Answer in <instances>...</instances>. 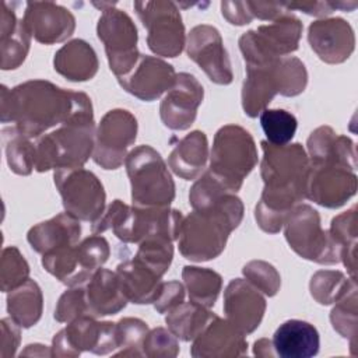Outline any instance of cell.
<instances>
[{
	"label": "cell",
	"mask_w": 358,
	"mask_h": 358,
	"mask_svg": "<svg viewBox=\"0 0 358 358\" xmlns=\"http://www.w3.org/2000/svg\"><path fill=\"white\" fill-rule=\"evenodd\" d=\"M253 354L256 357L260 358H271V357H277L273 343L268 338H259L257 341H255L253 344Z\"/></svg>",
	"instance_id": "obj_52"
},
{
	"label": "cell",
	"mask_w": 358,
	"mask_h": 358,
	"mask_svg": "<svg viewBox=\"0 0 358 358\" xmlns=\"http://www.w3.org/2000/svg\"><path fill=\"white\" fill-rule=\"evenodd\" d=\"M116 274L129 302L137 305L154 303L162 285V277L158 273L133 257L119 263Z\"/></svg>",
	"instance_id": "obj_30"
},
{
	"label": "cell",
	"mask_w": 358,
	"mask_h": 358,
	"mask_svg": "<svg viewBox=\"0 0 358 358\" xmlns=\"http://www.w3.org/2000/svg\"><path fill=\"white\" fill-rule=\"evenodd\" d=\"M260 126L273 145L289 144L298 127L296 117L285 109H264L260 115Z\"/></svg>",
	"instance_id": "obj_40"
},
{
	"label": "cell",
	"mask_w": 358,
	"mask_h": 358,
	"mask_svg": "<svg viewBox=\"0 0 358 358\" xmlns=\"http://www.w3.org/2000/svg\"><path fill=\"white\" fill-rule=\"evenodd\" d=\"M80 236V220L69 213H60L34 225L27 234V241L36 253L45 255L66 246L77 245Z\"/></svg>",
	"instance_id": "obj_26"
},
{
	"label": "cell",
	"mask_w": 358,
	"mask_h": 358,
	"mask_svg": "<svg viewBox=\"0 0 358 358\" xmlns=\"http://www.w3.org/2000/svg\"><path fill=\"white\" fill-rule=\"evenodd\" d=\"M242 273L245 275V280H248L266 296H274L280 291V273L268 262L250 260L243 266Z\"/></svg>",
	"instance_id": "obj_44"
},
{
	"label": "cell",
	"mask_w": 358,
	"mask_h": 358,
	"mask_svg": "<svg viewBox=\"0 0 358 358\" xmlns=\"http://www.w3.org/2000/svg\"><path fill=\"white\" fill-rule=\"evenodd\" d=\"M284 6L288 11L299 10L313 17H326L337 10V1H295V3H284Z\"/></svg>",
	"instance_id": "obj_50"
},
{
	"label": "cell",
	"mask_w": 358,
	"mask_h": 358,
	"mask_svg": "<svg viewBox=\"0 0 358 358\" xmlns=\"http://www.w3.org/2000/svg\"><path fill=\"white\" fill-rule=\"evenodd\" d=\"M22 355H34V357H52V351L50 347L42 345V344H28L25 347V350L21 351L20 354Z\"/></svg>",
	"instance_id": "obj_53"
},
{
	"label": "cell",
	"mask_w": 358,
	"mask_h": 358,
	"mask_svg": "<svg viewBox=\"0 0 358 358\" xmlns=\"http://www.w3.org/2000/svg\"><path fill=\"white\" fill-rule=\"evenodd\" d=\"M248 354V340L228 319L215 316L193 340L194 358H235Z\"/></svg>",
	"instance_id": "obj_24"
},
{
	"label": "cell",
	"mask_w": 358,
	"mask_h": 358,
	"mask_svg": "<svg viewBox=\"0 0 358 358\" xmlns=\"http://www.w3.org/2000/svg\"><path fill=\"white\" fill-rule=\"evenodd\" d=\"M266 312L263 294L248 280L234 278L224 291V313L245 336L253 333Z\"/></svg>",
	"instance_id": "obj_23"
},
{
	"label": "cell",
	"mask_w": 358,
	"mask_h": 358,
	"mask_svg": "<svg viewBox=\"0 0 358 358\" xmlns=\"http://www.w3.org/2000/svg\"><path fill=\"white\" fill-rule=\"evenodd\" d=\"M186 52L207 77L220 85H228L234 73L220 31L208 24H200L190 29L186 39Z\"/></svg>",
	"instance_id": "obj_18"
},
{
	"label": "cell",
	"mask_w": 358,
	"mask_h": 358,
	"mask_svg": "<svg viewBox=\"0 0 358 358\" xmlns=\"http://www.w3.org/2000/svg\"><path fill=\"white\" fill-rule=\"evenodd\" d=\"M0 115L29 138L76 120H92L91 99L81 91L64 90L46 80H29L8 90L1 85Z\"/></svg>",
	"instance_id": "obj_1"
},
{
	"label": "cell",
	"mask_w": 358,
	"mask_h": 358,
	"mask_svg": "<svg viewBox=\"0 0 358 358\" xmlns=\"http://www.w3.org/2000/svg\"><path fill=\"white\" fill-rule=\"evenodd\" d=\"M176 80L175 69L165 60L141 55L129 74L117 78L120 87L144 102H151L168 92Z\"/></svg>",
	"instance_id": "obj_21"
},
{
	"label": "cell",
	"mask_w": 358,
	"mask_h": 358,
	"mask_svg": "<svg viewBox=\"0 0 358 358\" xmlns=\"http://www.w3.org/2000/svg\"><path fill=\"white\" fill-rule=\"evenodd\" d=\"M172 242L173 241L165 236H150L138 243L134 259L140 260L162 277L173 259Z\"/></svg>",
	"instance_id": "obj_41"
},
{
	"label": "cell",
	"mask_w": 358,
	"mask_h": 358,
	"mask_svg": "<svg viewBox=\"0 0 358 358\" xmlns=\"http://www.w3.org/2000/svg\"><path fill=\"white\" fill-rule=\"evenodd\" d=\"M7 312L21 329H29L39 322L43 312V295L35 280L28 278L7 292Z\"/></svg>",
	"instance_id": "obj_33"
},
{
	"label": "cell",
	"mask_w": 358,
	"mask_h": 358,
	"mask_svg": "<svg viewBox=\"0 0 358 358\" xmlns=\"http://www.w3.org/2000/svg\"><path fill=\"white\" fill-rule=\"evenodd\" d=\"M242 218L243 203L232 192L217 196L201 210H193L183 218L179 231L178 248L180 255L196 263L218 257Z\"/></svg>",
	"instance_id": "obj_3"
},
{
	"label": "cell",
	"mask_w": 358,
	"mask_h": 358,
	"mask_svg": "<svg viewBox=\"0 0 358 358\" xmlns=\"http://www.w3.org/2000/svg\"><path fill=\"white\" fill-rule=\"evenodd\" d=\"M306 147L310 164L337 162L357 169L354 141L347 136L337 134L330 126L315 129L308 137Z\"/></svg>",
	"instance_id": "obj_29"
},
{
	"label": "cell",
	"mask_w": 358,
	"mask_h": 358,
	"mask_svg": "<svg viewBox=\"0 0 358 358\" xmlns=\"http://www.w3.org/2000/svg\"><path fill=\"white\" fill-rule=\"evenodd\" d=\"M203 98V85L193 74H176L173 87L165 94L159 105V117L164 126L171 130H187L196 120Z\"/></svg>",
	"instance_id": "obj_19"
},
{
	"label": "cell",
	"mask_w": 358,
	"mask_h": 358,
	"mask_svg": "<svg viewBox=\"0 0 358 358\" xmlns=\"http://www.w3.org/2000/svg\"><path fill=\"white\" fill-rule=\"evenodd\" d=\"M207 159V136L200 130H193L175 144L168 157V166L179 178L193 180L204 172Z\"/></svg>",
	"instance_id": "obj_31"
},
{
	"label": "cell",
	"mask_w": 358,
	"mask_h": 358,
	"mask_svg": "<svg viewBox=\"0 0 358 358\" xmlns=\"http://www.w3.org/2000/svg\"><path fill=\"white\" fill-rule=\"evenodd\" d=\"M284 235L289 248L302 259L319 264L340 262V248L320 224L319 213L309 204H298L287 215Z\"/></svg>",
	"instance_id": "obj_10"
},
{
	"label": "cell",
	"mask_w": 358,
	"mask_h": 358,
	"mask_svg": "<svg viewBox=\"0 0 358 358\" xmlns=\"http://www.w3.org/2000/svg\"><path fill=\"white\" fill-rule=\"evenodd\" d=\"M116 323L98 322L92 316H81L67 323L52 340V357L76 358L83 351L106 355L117 350Z\"/></svg>",
	"instance_id": "obj_14"
},
{
	"label": "cell",
	"mask_w": 358,
	"mask_h": 358,
	"mask_svg": "<svg viewBox=\"0 0 358 358\" xmlns=\"http://www.w3.org/2000/svg\"><path fill=\"white\" fill-rule=\"evenodd\" d=\"M81 316H90L84 296V287H69V289L60 295L53 317L59 323H70Z\"/></svg>",
	"instance_id": "obj_46"
},
{
	"label": "cell",
	"mask_w": 358,
	"mask_h": 358,
	"mask_svg": "<svg viewBox=\"0 0 358 358\" xmlns=\"http://www.w3.org/2000/svg\"><path fill=\"white\" fill-rule=\"evenodd\" d=\"M357 288L350 291L345 296L337 301L330 312V322L333 329L350 341L351 354H357Z\"/></svg>",
	"instance_id": "obj_39"
},
{
	"label": "cell",
	"mask_w": 358,
	"mask_h": 358,
	"mask_svg": "<svg viewBox=\"0 0 358 358\" xmlns=\"http://www.w3.org/2000/svg\"><path fill=\"white\" fill-rule=\"evenodd\" d=\"M53 179L66 213L85 222L99 218L105 210L106 193L95 173L84 168L56 169Z\"/></svg>",
	"instance_id": "obj_15"
},
{
	"label": "cell",
	"mask_w": 358,
	"mask_h": 358,
	"mask_svg": "<svg viewBox=\"0 0 358 358\" xmlns=\"http://www.w3.org/2000/svg\"><path fill=\"white\" fill-rule=\"evenodd\" d=\"M257 161V147L252 134L238 124H225L214 136L207 171L229 192L236 193Z\"/></svg>",
	"instance_id": "obj_7"
},
{
	"label": "cell",
	"mask_w": 358,
	"mask_h": 358,
	"mask_svg": "<svg viewBox=\"0 0 358 358\" xmlns=\"http://www.w3.org/2000/svg\"><path fill=\"white\" fill-rule=\"evenodd\" d=\"M273 347L281 358H310L319 352L317 329L305 320L289 319L278 326L273 336Z\"/></svg>",
	"instance_id": "obj_27"
},
{
	"label": "cell",
	"mask_w": 358,
	"mask_h": 358,
	"mask_svg": "<svg viewBox=\"0 0 358 358\" xmlns=\"http://www.w3.org/2000/svg\"><path fill=\"white\" fill-rule=\"evenodd\" d=\"M217 315L196 302H182L165 316L168 329L182 341H193Z\"/></svg>",
	"instance_id": "obj_34"
},
{
	"label": "cell",
	"mask_w": 358,
	"mask_h": 358,
	"mask_svg": "<svg viewBox=\"0 0 358 358\" xmlns=\"http://www.w3.org/2000/svg\"><path fill=\"white\" fill-rule=\"evenodd\" d=\"M253 18L263 21H274L288 10L284 3H264V1H248Z\"/></svg>",
	"instance_id": "obj_51"
},
{
	"label": "cell",
	"mask_w": 358,
	"mask_h": 358,
	"mask_svg": "<svg viewBox=\"0 0 358 358\" xmlns=\"http://www.w3.org/2000/svg\"><path fill=\"white\" fill-rule=\"evenodd\" d=\"M182 280L192 302L206 308L214 306L222 288V277L217 271L206 267L185 266Z\"/></svg>",
	"instance_id": "obj_36"
},
{
	"label": "cell",
	"mask_w": 358,
	"mask_h": 358,
	"mask_svg": "<svg viewBox=\"0 0 358 358\" xmlns=\"http://www.w3.org/2000/svg\"><path fill=\"white\" fill-rule=\"evenodd\" d=\"M84 296L88 315L96 319L119 313L129 302L116 271L102 267L85 282Z\"/></svg>",
	"instance_id": "obj_25"
},
{
	"label": "cell",
	"mask_w": 358,
	"mask_h": 358,
	"mask_svg": "<svg viewBox=\"0 0 358 358\" xmlns=\"http://www.w3.org/2000/svg\"><path fill=\"white\" fill-rule=\"evenodd\" d=\"M183 218V214L175 208L127 206L116 199L92 222L91 232L101 235L112 229L122 242L137 245L150 236L178 241Z\"/></svg>",
	"instance_id": "obj_4"
},
{
	"label": "cell",
	"mask_w": 358,
	"mask_h": 358,
	"mask_svg": "<svg viewBox=\"0 0 358 358\" xmlns=\"http://www.w3.org/2000/svg\"><path fill=\"white\" fill-rule=\"evenodd\" d=\"M308 41L316 56L327 64L344 63L355 49L352 27L343 18H322L308 28Z\"/></svg>",
	"instance_id": "obj_22"
},
{
	"label": "cell",
	"mask_w": 358,
	"mask_h": 358,
	"mask_svg": "<svg viewBox=\"0 0 358 358\" xmlns=\"http://www.w3.org/2000/svg\"><path fill=\"white\" fill-rule=\"evenodd\" d=\"M221 13L232 25H245L253 20L248 1H221Z\"/></svg>",
	"instance_id": "obj_49"
},
{
	"label": "cell",
	"mask_w": 358,
	"mask_h": 358,
	"mask_svg": "<svg viewBox=\"0 0 358 358\" xmlns=\"http://www.w3.org/2000/svg\"><path fill=\"white\" fill-rule=\"evenodd\" d=\"M260 176L264 187L255 207V220L267 234H278L291 210L306 199L309 158L299 143L273 145L260 143Z\"/></svg>",
	"instance_id": "obj_2"
},
{
	"label": "cell",
	"mask_w": 358,
	"mask_h": 358,
	"mask_svg": "<svg viewBox=\"0 0 358 358\" xmlns=\"http://www.w3.org/2000/svg\"><path fill=\"white\" fill-rule=\"evenodd\" d=\"M53 67L69 81L83 83L95 77L99 62L94 48L88 42L73 39L55 53Z\"/></svg>",
	"instance_id": "obj_32"
},
{
	"label": "cell",
	"mask_w": 358,
	"mask_h": 358,
	"mask_svg": "<svg viewBox=\"0 0 358 358\" xmlns=\"http://www.w3.org/2000/svg\"><path fill=\"white\" fill-rule=\"evenodd\" d=\"M0 21V66L1 70H15L27 59L32 36L22 18L15 15L13 4L10 6L7 1H1Z\"/></svg>",
	"instance_id": "obj_28"
},
{
	"label": "cell",
	"mask_w": 358,
	"mask_h": 358,
	"mask_svg": "<svg viewBox=\"0 0 358 358\" xmlns=\"http://www.w3.org/2000/svg\"><path fill=\"white\" fill-rule=\"evenodd\" d=\"M357 288V282L338 270H319L309 282L312 298L320 305H331Z\"/></svg>",
	"instance_id": "obj_37"
},
{
	"label": "cell",
	"mask_w": 358,
	"mask_h": 358,
	"mask_svg": "<svg viewBox=\"0 0 358 358\" xmlns=\"http://www.w3.org/2000/svg\"><path fill=\"white\" fill-rule=\"evenodd\" d=\"M303 25L291 11L284 13L271 24L260 25L241 35L239 49L245 64L267 63L298 49Z\"/></svg>",
	"instance_id": "obj_12"
},
{
	"label": "cell",
	"mask_w": 358,
	"mask_h": 358,
	"mask_svg": "<svg viewBox=\"0 0 358 358\" xmlns=\"http://www.w3.org/2000/svg\"><path fill=\"white\" fill-rule=\"evenodd\" d=\"M110 255L108 241L92 234L77 245L42 255L43 268L67 287L84 285Z\"/></svg>",
	"instance_id": "obj_9"
},
{
	"label": "cell",
	"mask_w": 358,
	"mask_h": 358,
	"mask_svg": "<svg viewBox=\"0 0 358 358\" xmlns=\"http://www.w3.org/2000/svg\"><path fill=\"white\" fill-rule=\"evenodd\" d=\"M179 350L178 337L165 327L150 330L143 343V355L148 358H175Z\"/></svg>",
	"instance_id": "obj_45"
},
{
	"label": "cell",
	"mask_w": 358,
	"mask_h": 358,
	"mask_svg": "<svg viewBox=\"0 0 358 358\" xmlns=\"http://www.w3.org/2000/svg\"><path fill=\"white\" fill-rule=\"evenodd\" d=\"M95 130L94 119L76 120L38 137L35 141V171L83 168L92 157Z\"/></svg>",
	"instance_id": "obj_6"
},
{
	"label": "cell",
	"mask_w": 358,
	"mask_h": 358,
	"mask_svg": "<svg viewBox=\"0 0 358 358\" xmlns=\"http://www.w3.org/2000/svg\"><path fill=\"white\" fill-rule=\"evenodd\" d=\"M136 14L147 29V45L162 57H176L186 46L182 15L173 1H136Z\"/></svg>",
	"instance_id": "obj_13"
},
{
	"label": "cell",
	"mask_w": 358,
	"mask_h": 358,
	"mask_svg": "<svg viewBox=\"0 0 358 358\" xmlns=\"http://www.w3.org/2000/svg\"><path fill=\"white\" fill-rule=\"evenodd\" d=\"M308 84L305 64L294 56H282L267 63L246 64V77L242 85V108L249 117H257L273 98L296 96Z\"/></svg>",
	"instance_id": "obj_5"
},
{
	"label": "cell",
	"mask_w": 358,
	"mask_h": 358,
	"mask_svg": "<svg viewBox=\"0 0 358 358\" xmlns=\"http://www.w3.org/2000/svg\"><path fill=\"white\" fill-rule=\"evenodd\" d=\"M6 159L10 169L17 175H31L35 169V143L18 131L14 126L3 129Z\"/></svg>",
	"instance_id": "obj_38"
},
{
	"label": "cell",
	"mask_w": 358,
	"mask_h": 358,
	"mask_svg": "<svg viewBox=\"0 0 358 358\" xmlns=\"http://www.w3.org/2000/svg\"><path fill=\"white\" fill-rule=\"evenodd\" d=\"M124 165L133 206L169 207L175 200V182L157 150L150 145L134 147L129 151Z\"/></svg>",
	"instance_id": "obj_8"
},
{
	"label": "cell",
	"mask_w": 358,
	"mask_h": 358,
	"mask_svg": "<svg viewBox=\"0 0 358 358\" xmlns=\"http://www.w3.org/2000/svg\"><path fill=\"white\" fill-rule=\"evenodd\" d=\"M333 241L340 248V262L347 267L350 278L355 281L357 271V206L336 215L329 229Z\"/></svg>",
	"instance_id": "obj_35"
},
{
	"label": "cell",
	"mask_w": 358,
	"mask_h": 358,
	"mask_svg": "<svg viewBox=\"0 0 358 358\" xmlns=\"http://www.w3.org/2000/svg\"><path fill=\"white\" fill-rule=\"evenodd\" d=\"M22 21L31 36L43 45L64 42L76 29L74 15L53 1H28Z\"/></svg>",
	"instance_id": "obj_20"
},
{
	"label": "cell",
	"mask_w": 358,
	"mask_h": 358,
	"mask_svg": "<svg viewBox=\"0 0 358 358\" xmlns=\"http://www.w3.org/2000/svg\"><path fill=\"white\" fill-rule=\"evenodd\" d=\"M182 302H185V287L182 282L173 280L162 282L159 294L152 305L158 313H168Z\"/></svg>",
	"instance_id": "obj_47"
},
{
	"label": "cell",
	"mask_w": 358,
	"mask_h": 358,
	"mask_svg": "<svg viewBox=\"0 0 358 358\" xmlns=\"http://www.w3.org/2000/svg\"><path fill=\"white\" fill-rule=\"evenodd\" d=\"M94 6L102 11L96 25V35L105 46L109 69L116 78L124 77L141 56L137 50V28L123 10L115 7V3H94Z\"/></svg>",
	"instance_id": "obj_11"
},
{
	"label": "cell",
	"mask_w": 358,
	"mask_h": 358,
	"mask_svg": "<svg viewBox=\"0 0 358 358\" xmlns=\"http://www.w3.org/2000/svg\"><path fill=\"white\" fill-rule=\"evenodd\" d=\"M355 193V169L337 162H309L306 199L326 208H338Z\"/></svg>",
	"instance_id": "obj_17"
},
{
	"label": "cell",
	"mask_w": 358,
	"mask_h": 358,
	"mask_svg": "<svg viewBox=\"0 0 358 358\" xmlns=\"http://www.w3.org/2000/svg\"><path fill=\"white\" fill-rule=\"evenodd\" d=\"M0 326H1L0 357L1 358L14 357L21 341V327L11 317L1 319Z\"/></svg>",
	"instance_id": "obj_48"
},
{
	"label": "cell",
	"mask_w": 358,
	"mask_h": 358,
	"mask_svg": "<svg viewBox=\"0 0 358 358\" xmlns=\"http://www.w3.org/2000/svg\"><path fill=\"white\" fill-rule=\"evenodd\" d=\"M29 278V264L15 246L1 250L0 260V288L3 292L20 287Z\"/></svg>",
	"instance_id": "obj_43"
},
{
	"label": "cell",
	"mask_w": 358,
	"mask_h": 358,
	"mask_svg": "<svg viewBox=\"0 0 358 358\" xmlns=\"http://www.w3.org/2000/svg\"><path fill=\"white\" fill-rule=\"evenodd\" d=\"M137 119L131 112L120 108L106 112L95 130L94 162L106 171L120 168L129 147L137 138Z\"/></svg>",
	"instance_id": "obj_16"
},
{
	"label": "cell",
	"mask_w": 358,
	"mask_h": 358,
	"mask_svg": "<svg viewBox=\"0 0 358 358\" xmlns=\"http://www.w3.org/2000/svg\"><path fill=\"white\" fill-rule=\"evenodd\" d=\"M148 324L137 317H123L116 323L117 352L115 357H144L143 343L148 334Z\"/></svg>",
	"instance_id": "obj_42"
}]
</instances>
